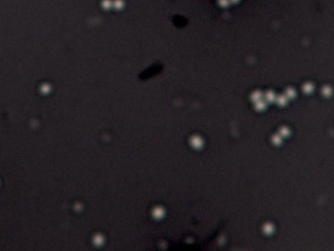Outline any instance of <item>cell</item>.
<instances>
[{
    "mask_svg": "<svg viewBox=\"0 0 334 251\" xmlns=\"http://www.w3.org/2000/svg\"><path fill=\"white\" fill-rule=\"evenodd\" d=\"M302 89H303V91H304L305 93L310 94V93H312V92L314 91V85H313L312 83H310V82L305 83L304 85H303Z\"/></svg>",
    "mask_w": 334,
    "mask_h": 251,
    "instance_id": "cell-1",
    "label": "cell"
},
{
    "mask_svg": "<svg viewBox=\"0 0 334 251\" xmlns=\"http://www.w3.org/2000/svg\"><path fill=\"white\" fill-rule=\"evenodd\" d=\"M285 96L287 97V99H293L295 98V96H296V91H295L293 88H288L286 90Z\"/></svg>",
    "mask_w": 334,
    "mask_h": 251,
    "instance_id": "cell-2",
    "label": "cell"
},
{
    "mask_svg": "<svg viewBox=\"0 0 334 251\" xmlns=\"http://www.w3.org/2000/svg\"><path fill=\"white\" fill-rule=\"evenodd\" d=\"M277 104L281 105V106H284V105L287 103V97L285 96V95H281V96L277 98Z\"/></svg>",
    "mask_w": 334,
    "mask_h": 251,
    "instance_id": "cell-3",
    "label": "cell"
},
{
    "mask_svg": "<svg viewBox=\"0 0 334 251\" xmlns=\"http://www.w3.org/2000/svg\"><path fill=\"white\" fill-rule=\"evenodd\" d=\"M322 93L323 94V96L328 97V96H330V95L332 94V89H331L329 86H324L322 88Z\"/></svg>",
    "mask_w": 334,
    "mask_h": 251,
    "instance_id": "cell-4",
    "label": "cell"
},
{
    "mask_svg": "<svg viewBox=\"0 0 334 251\" xmlns=\"http://www.w3.org/2000/svg\"><path fill=\"white\" fill-rule=\"evenodd\" d=\"M289 134H290V130L287 127H282L281 129V131H279V135L282 137L289 136Z\"/></svg>",
    "mask_w": 334,
    "mask_h": 251,
    "instance_id": "cell-5",
    "label": "cell"
},
{
    "mask_svg": "<svg viewBox=\"0 0 334 251\" xmlns=\"http://www.w3.org/2000/svg\"><path fill=\"white\" fill-rule=\"evenodd\" d=\"M266 98H267V101L269 102H273L276 100V95H274V92H268L266 95Z\"/></svg>",
    "mask_w": 334,
    "mask_h": 251,
    "instance_id": "cell-6",
    "label": "cell"
},
{
    "mask_svg": "<svg viewBox=\"0 0 334 251\" xmlns=\"http://www.w3.org/2000/svg\"><path fill=\"white\" fill-rule=\"evenodd\" d=\"M274 142L276 143V144H281V136H274Z\"/></svg>",
    "mask_w": 334,
    "mask_h": 251,
    "instance_id": "cell-7",
    "label": "cell"
}]
</instances>
